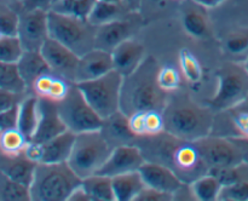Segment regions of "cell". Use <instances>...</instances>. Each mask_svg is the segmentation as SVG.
<instances>
[{"label": "cell", "mask_w": 248, "mask_h": 201, "mask_svg": "<svg viewBox=\"0 0 248 201\" xmlns=\"http://www.w3.org/2000/svg\"><path fill=\"white\" fill-rule=\"evenodd\" d=\"M145 0H143V2H144ZM148 1L149 2H153V4H161L162 1H164V0H148ZM143 5V4H142Z\"/></svg>", "instance_id": "51"}, {"label": "cell", "mask_w": 248, "mask_h": 201, "mask_svg": "<svg viewBox=\"0 0 248 201\" xmlns=\"http://www.w3.org/2000/svg\"><path fill=\"white\" fill-rule=\"evenodd\" d=\"M81 184L68 162L38 164L29 191L34 201H67Z\"/></svg>", "instance_id": "4"}, {"label": "cell", "mask_w": 248, "mask_h": 201, "mask_svg": "<svg viewBox=\"0 0 248 201\" xmlns=\"http://www.w3.org/2000/svg\"><path fill=\"white\" fill-rule=\"evenodd\" d=\"M0 89L10 90L16 93H24L27 85L19 74L17 63H9L0 61Z\"/></svg>", "instance_id": "32"}, {"label": "cell", "mask_w": 248, "mask_h": 201, "mask_svg": "<svg viewBox=\"0 0 248 201\" xmlns=\"http://www.w3.org/2000/svg\"><path fill=\"white\" fill-rule=\"evenodd\" d=\"M75 142V133L67 130L47 142L41 143L43 156L39 164H61L67 162Z\"/></svg>", "instance_id": "22"}, {"label": "cell", "mask_w": 248, "mask_h": 201, "mask_svg": "<svg viewBox=\"0 0 248 201\" xmlns=\"http://www.w3.org/2000/svg\"><path fill=\"white\" fill-rule=\"evenodd\" d=\"M19 15L6 10L0 12V31L2 35H17L18 33Z\"/></svg>", "instance_id": "40"}, {"label": "cell", "mask_w": 248, "mask_h": 201, "mask_svg": "<svg viewBox=\"0 0 248 201\" xmlns=\"http://www.w3.org/2000/svg\"><path fill=\"white\" fill-rule=\"evenodd\" d=\"M208 106H202L186 93H169L162 110L165 131L186 140H198L211 135L215 113Z\"/></svg>", "instance_id": "2"}, {"label": "cell", "mask_w": 248, "mask_h": 201, "mask_svg": "<svg viewBox=\"0 0 248 201\" xmlns=\"http://www.w3.org/2000/svg\"><path fill=\"white\" fill-rule=\"evenodd\" d=\"M36 165V162L28 159L23 153L17 155L0 154V171L23 186H31Z\"/></svg>", "instance_id": "21"}, {"label": "cell", "mask_w": 248, "mask_h": 201, "mask_svg": "<svg viewBox=\"0 0 248 201\" xmlns=\"http://www.w3.org/2000/svg\"><path fill=\"white\" fill-rule=\"evenodd\" d=\"M39 123V97L27 96L18 104V130L28 138H33Z\"/></svg>", "instance_id": "25"}, {"label": "cell", "mask_w": 248, "mask_h": 201, "mask_svg": "<svg viewBox=\"0 0 248 201\" xmlns=\"http://www.w3.org/2000/svg\"><path fill=\"white\" fill-rule=\"evenodd\" d=\"M159 67L156 61L147 56L140 67L124 77L120 110L126 115L140 110H164L169 93L162 91L156 81Z\"/></svg>", "instance_id": "3"}, {"label": "cell", "mask_w": 248, "mask_h": 201, "mask_svg": "<svg viewBox=\"0 0 248 201\" xmlns=\"http://www.w3.org/2000/svg\"><path fill=\"white\" fill-rule=\"evenodd\" d=\"M210 173L217 177L222 186L239 183V182H248V162L244 160L240 164L232 166L211 170Z\"/></svg>", "instance_id": "35"}, {"label": "cell", "mask_w": 248, "mask_h": 201, "mask_svg": "<svg viewBox=\"0 0 248 201\" xmlns=\"http://www.w3.org/2000/svg\"><path fill=\"white\" fill-rule=\"evenodd\" d=\"M169 200H173V195L164 193V191L156 190V189H153L147 186L140 190V193L138 194L137 198L135 199V201H169Z\"/></svg>", "instance_id": "42"}, {"label": "cell", "mask_w": 248, "mask_h": 201, "mask_svg": "<svg viewBox=\"0 0 248 201\" xmlns=\"http://www.w3.org/2000/svg\"><path fill=\"white\" fill-rule=\"evenodd\" d=\"M22 101L21 94L10 90L0 89V113L17 106Z\"/></svg>", "instance_id": "44"}, {"label": "cell", "mask_w": 248, "mask_h": 201, "mask_svg": "<svg viewBox=\"0 0 248 201\" xmlns=\"http://www.w3.org/2000/svg\"><path fill=\"white\" fill-rule=\"evenodd\" d=\"M114 69L120 73L124 77L135 73L147 58L145 47L140 41L135 38L127 39L119 44L111 51Z\"/></svg>", "instance_id": "15"}, {"label": "cell", "mask_w": 248, "mask_h": 201, "mask_svg": "<svg viewBox=\"0 0 248 201\" xmlns=\"http://www.w3.org/2000/svg\"><path fill=\"white\" fill-rule=\"evenodd\" d=\"M138 171L145 186L171 195H173L184 184V182H182L171 169L159 162L145 160Z\"/></svg>", "instance_id": "18"}, {"label": "cell", "mask_w": 248, "mask_h": 201, "mask_svg": "<svg viewBox=\"0 0 248 201\" xmlns=\"http://www.w3.org/2000/svg\"><path fill=\"white\" fill-rule=\"evenodd\" d=\"M19 74L27 85V89H31L36 77L46 72H51L47 62L45 61L40 51L24 50L23 55L17 62Z\"/></svg>", "instance_id": "24"}, {"label": "cell", "mask_w": 248, "mask_h": 201, "mask_svg": "<svg viewBox=\"0 0 248 201\" xmlns=\"http://www.w3.org/2000/svg\"><path fill=\"white\" fill-rule=\"evenodd\" d=\"M217 90L207 101L213 110L234 108L248 98V75L242 62L229 61L216 73Z\"/></svg>", "instance_id": "6"}, {"label": "cell", "mask_w": 248, "mask_h": 201, "mask_svg": "<svg viewBox=\"0 0 248 201\" xmlns=\"http://www.w3.org/2000/svg\"><path fill=\"white\" fill-rule=\"evenodd\" d=\"M67 131L64 123L58 113L57 103L39 97V123L31 140L44 143Z\"/></svg>", "instance_id": "16"}, {"label": "cell", "mask_w": 248, "mask_h": 201, "mask_svg": "<svg viewBox=\"0 0 248 201\" xmlns=\"http://www.w3.org/2000/svg\"><path fill=\"white\" fill-rule=\"evenodd\" d=\"M97 1H103V2H111V4H123V0H97Z\"/></svg>", "instance_id": "50"}, {"label": "cell", "mask_w": 248, "mask_h": 201, "mask_svg": "<svg viewBox=\"0 0 248 201\" xmlns=\"http://www.w3.org/2000/svg\"><path fill=\"white\" fill-rule=\"evenodd\" d=\"M124 77L115 69L103 77L78 82V87L90 106L102 119L120 110Z\"/></svg>", "instance_id": "8"}, {"label": "cell", "mask_w": 248, "mask_h": 201, "mask_svg": "<svg viewBox=\"0 0 248 201\" xmlns=\"http://www.w3.org/2000/svg\"><path fill=\"white\" fill-rule=\"evenodd\" d=\"M144 126L145 136H156L164 132L165 120L162 110H157V109L144 110Z\"/></svg>", "instance_id": "39"}, {"label": "cell", "mask_w": 248, "mask_h": 201, "mask_svg": "<svg viewBox=\"0 0 248 201\" xmlns=\"http://www.w3.org/2000/svg\"><path fill=\"white\" fill-rule=\"evenodd\" d=\"M0 200L28 201L31 200L29 186L9 178L0 171Z\"/></svg>", "instance_id": "33"}, {"label": "cell", "mask_w": 248, "mask_h": 201, "mask_svg": "<svg viewBox=\"0 0 248 201\" xmlns=\"http://www.w3.org/2000/svg\"><path fill=\"white\" fill-rule=\"evenodd\" d=\"M194 142L198 145L210 171L220 167L232 166L244 161L241 149L230 137L211 133Z\"/></svg>", "instance_id": "10"}, {"label": "cell", "mask_w": 248, "mask_h": 201, "mask_svg": "<svg viewBox=\"0 0 248 201\" xmlns=\"http://www.w3.org/2000/svg\"><path fill=\"white\" fill-rule=\"evenodd\" d=\"M144 161V155L136 143L120 145L111 149L110 154L97 173L114 177L118 174L127 173V172L138 171Z\"/></svg>", "instance_id": "13"}, {"label": "cell", "mask_w": 248, "mask_h": 201, "mask_svg": "<svg viewBox=\"0 0 248 201\" xmlns=\"http://www.w3.org/2000/svg\"><path fill=\"white\" fill-rule=\"evenodd\" d=\"M96 1L97 0H56L50 10L65 16L87 19Z\"/></svg>", "instance_id": "31"}, {"label": "cell", "mask_w": 248, "mask_h": 201, "mask_svg": "<svg viewBox=\"0 0 248 201\" xmlns=\"http://www.w3.org/2000/svg\"><path fill=\"white\" fill-rule=\"evenodd\" d=\"M138 23L140 22L137 19L132 18L128 15L124 18L96 27L94 47L111 52L119 44L127 39L135 38V34L138 29Z\"/></svg>", "instance_id": "14"}, {"label": "cell", "mask_w": 248, "mask_h": 201, "mask_svg": "<svg viewBox=\"0 0 248 201\" xmlns=\"http://www.w3.org/2000/svg\"><path fill=\"white\" fill-rule=\"evenodd\" d=\"M24 52L18 35H4L0 38V61L17 63Z\"/></svg>", "instance_id": "37"}, {"label": "cell", "mask_w": 248, "mask_h": 201, "mask_svg": "<svg viewBox=\"0 0 248 201\" xmlns=\"http://www.w3.org/2000/svg\"><path fill=\"white\" fill-rule=\"evenodd\" d=\"M130 12L123 4H111V2L96 1L93 9L91 10L87 21L93 27L103 26V24L110 23V22L116 21V19L124 18L128 16Z\"/></svg>", "instance_id": "27"}, {"label": "cell", "mask_w": 248, "mask_h": 201, "mask_svg": "<svg viewBox=\"0 0 248 201\" xmlns=\"http://www.w3.org/2000/svg\"><path fill=\"white\" fill-rule=\"evenodd\" d=\"M223 113L232 128V138L248 139V98L234 108L223 110Z\"/></svg>", "instance_id": "30"}, {"label": "cell", "mask_w": 248, "mask_h": 201, "mask_svg": "<svg viewBox=\"0 0 248 201\" xmlns=\"http://www.w3.org/2000/svg\"><path fill=\"white\" fill-rule=\"evenodd\" d=\"M242 63H244V67H245V69H246V73H247V75H248V57Z\"/></svg>", "instance_id": "52"}, {"label": "cell", "mask_w": 248, "mask_h": 201, "mask_svg": "<svg viewBox=\"0 0 248 201\" xmlns=\"http://www.w3.org/2000/svg\"><path fill=\"white\" fill-rule=\"evenodd\" d=\"M40 52L47 62L51 72L65 77L69 81L75 82V74L80 58L79 55L50 36L40 47Z\"/></svg>", "instance_id": "12"}, {"label": "cell", "mask_w": 248, "mask_h": 201, "mask_svg": "<svg viewBox=\"0 0 248 201\" xmlns=\"http://www.w3.org/2000/svg\"><path fill=\"white\" fill-rule=\"evenodd\" d=\"M110 152V145L99 130L78 133L67 162L82 179L97 173Z\"/></svg>", "instance_id": "7"}, {"label": "cell", "mask_w": 248, "mask_h": 201, "mask_svg": "<svg viewBox=\"0 0 248 201\" xmlns=\"http://www.w3.org/2000/svg\"><path fill=\"white\" fill-rule=\"evenodd\" d=\"M68 201H91V200H90V196L87 195L86 190H85V189L82 188L81 184H80V186L73 191V194L70 195L69 200Z\"/></svg>", "instance_id": "46"}, {"label": "cell", "mask_w": 248, "mask_h": 201, "mask_svg": "<svg viewBox=\"0 0 248 201\" xmlns=\"http://www.w3.org/2000/svg\"><path fill=\"white\" fill-rule=\"evenodd\" d=\"M82 188L91 201H115L111 177L94 173L81 179Z\"/></svg>", "instance_id": "26"}, {"label": "cell", "mask_w": 248, "mask_h": 201, "mask_svg": "<svg viewBox=\"0 0 248 201\" xmlns=\"http://www.w3.org/2000/svg\"><path fill=\"white\" fill-rule=\"evenodd\" d=\"M190 184L191 191L198 201H216L219 198L222 184L218 181L217 177L212 173H206L199 177Z\"/></svg>", "instance_id": "28"}, {"label": "cell", "mask_w": 248, "mask_h": 201, "mask_svg": "<svg viewBox=\"0 0 248 201\" xmlns=\"http://www.w3.org/2000/svg\"><path fill=\"white\" fill-rule=\"evenodd\" d=\"M56 0H22V9L23 11L29 10H45L48 11Z\"/></svg>", "instance_id": "45"}, {"label": "cell", "mask_w": 248, "mask_h": 201, "mask_svg": "<svg viewBox=\"0 0 248 201\" xmlns=\"http://www.w3.org/2000/svg\"><path fill=\"white\" fill-rule=\"evenodd\" d=\"M115 201H135L138 194L145 186L140 171L127 172L111 177Z\"/></svg>", "instance_id": "23"}, {"label": "cell", "mask_w": 248, "mask_h": 201, "mask_svg": "<svg viewBox=\"0 0 248 201\" xmlns=\"http://www.w3.org/2000/svg\"><path fill=\"white\" fill-rule=\"evenodd\" d=\"M114 69L111 52L102 48H92L89 52L80 56L78 63L75 84L103 77Z\"/></svg>", "instance_id": "17"}, {"label": "cell", "mask_w": 248, "mask_h": 201, "mask_svg": "<svg viewBox=\"0 0 248 201\" xmlns=\"http://www.w3.org/2000/svg\"><path fill=\"white\" fill-rule=\"evenodd\" d=\"M99 131L111 149L120 145L135 144L137 140V137L133 135L128 125V115H126L123 110H118L108 118L103 119Z\"/></svg>", "instance_id": "19"}, {"label": "cell", "mask_w": 248, "mask_h": 201, "mask_svg": "<svg viewBox=\"0 0 248 201\" xmlns=\"http://www.w3.org/2000/svg\"><path fill=\"white\" fill-rule=\"evenodd\" d=\"M124 5L130 12H138L142 7L143 0H123Z\"/></svg>", "instance_id": "47"}, {"label": "cell", "mask_w": 248, "mask_h": 201, "mask_svg": "<svg viewBox=\"0 0 248 201\" xmlns=\"http://www.w3.org/2000/svg\"><path fill=\"white\" fill-rule=\"evenodd\" d=\"M136 144L145 160L165 165L184 183H191L210 171L194 140L182 139L164 131L156 136L138 137Z\"/></svg>", "instance_id": "1"}, {"label": "cell", "mask_w": 248, "mask_h": 201, "mask_svg": "<svg viewBox=\"0 0 248 201\" xmlns=\"http://www.w3.org/2000/svg\"><path fill=\"white\" fill-rule=\"evenodd\" d=\"M18 104L0 113V133L18 128Z\"/></svg>", "instance_id": "41"}, {"label": "cell", "mask_w": 248, "mask_h": 201, "mask_svg": "<svg viewBox=\"0 0 248 201\" xmlns=\"http://www.w3.org/2000/svg\"><path fill=\"white\" fill-rule=\"evenodd\" d=\"M128 125L131 131L136 137H144L145 126H144V110L135 111L128 115Z\"/></svg>", "instance_id": "43"}, {"label": "cell", "mask_w": 248, "mask_h": 201, "mask_svg": "<svg viewBox=\"0 0 248 201\" xmlns=\"http://www.w3.org/2000/svg\"><path fill=\"white\" fill-rule=\"evenodd\" d=\"M220 201H248V182L223 186L220 189Z\"/></svg>", "instance_id": "38"}, {"label": "cell", "mask_w": 248, "mask_h": 201, "mask_svg": "<svg viewBox=\"0 0 248 201\" xmlns=\"http://www.w3.org/2000/svg\"><path fill=\"white\" fill-rule=\"evenodd\" d=\"M48 36L81 56L94 48L96 27L87 19L65 16L48 10Z\"/></svg>", "instance_id": "5"}, {"label": "cell", "mask_w": 248, "mask_h": 201, "mask_svg": "<svg viewBox=\"0 0 248 201\" xmlns=\"http://www.w3.org/2000/svg\"><path fill=\"white\" fill-rule=\"evenodd\" d=\"M182 26L186 33L194 39H203L210 35V19L206 6L195 0H189L182 10Z\"/></svg>", "instance_id": "20"}, {"label": "cell", "mask_w": 248, "mask_h": 201, "mask_svg": "<svg viewBox=\"0 0 248 201\" xmlns=\"http://www.w3.org/2000/svg\"><path fill=\"white\" fill-rule=\"evenodd\" d=\"M232 139L237 143V145H239L240 149H241L242 156H244L245 161L248 162V139H246V138H232Z\"/></svg>", "instance_id": "48"}, {"label": "cell", "mask_w": 248, "mask_h": 201, "mask_svg": "<svg viewBox=\"0 0 248 201\" xmlns=\"http://www.w3.org/2000/svg\"><path fill=\"white\" fill-rule=\"evenodd\" d=\"M29 139L18 130L5 131L0 133V150L5 155H17L24 152Z\"/></svg>", "instance_id": "34"}, {"label": "cell", "mask_w": 248, "mask_h": 201, "mask_svg": "<svg viewBox=\"0 0 248 201\" xmlns=\"http://www.w3.org/2000/svg\"><path fill=\"white\" fill-rule=\"evenodd\" d=\"M195 1L199 2V4L203 5V6L206 7H215L222 4L224 0H195Z\"/></svg>", "instance_id": "49"}, {"label": "cell", "mask_w": 248, "mask_h": 201, "mask_svg": "<svg viewBox=\"0 0 248 201\" xmlns=\"http://www.w3.org/2000/svg\"><path fill=\"white\" fill-rule=\"evenodd\" d=\"M157 85L166 93H172L178 91L182 85V73L173 65H164L159 67L156 74Z\"/></svg>", "instance_id": "36"}, {"label": "cell", "mask_w": 248, "mask_h": 201, "mask_svg": "<svg viewBox=\"0 0 248 201\" xmlns=\"http://www.w3.org/2000/svg\"><path fill=\"white\" fill-rule=\"evenodd\" d=\"M18 35L24 50L40 51V47L48 38L47 11L29 10L19 15Z\"/></svg>", "instance_id": "11"}, {"label": "cell", "mask_w": 248, "mask_h": 201, "mask_svg": "<svg viewBox=\"0 0 248 201\" xmlns=\"http://www.w3.org/2000/svg\"><path fill=\"white\" fill-rule=\"evenodd\" d=\"M57 108L67 130L75 135L101 130L103 119L90 106L75 82L72 84L67 96L58 102Z\"/></svg>", "instance_id": "9"}, {"label": "cell", "mask_w": 248, "mask_h": 201, "mask_svg": "<svg viewBox=\"0 0 248 201\" xmlns=\"http://www.w3.org/2000/svg\"><path fill=\"white\" fill-rule=\"evenodd\" d=\"M178 63L179 70L186 81L193 85L200 84L203 77L202 65L198 57L189 48L183 47L179 50Z\"/></svg>", "instance_id": "29"}]
</instances>
